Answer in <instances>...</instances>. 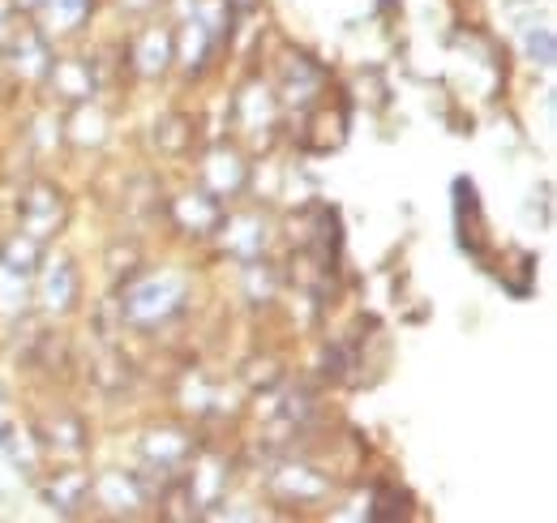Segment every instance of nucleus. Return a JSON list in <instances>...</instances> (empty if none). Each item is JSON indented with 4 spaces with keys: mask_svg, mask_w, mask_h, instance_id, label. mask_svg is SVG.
<instances>
[{
    "mask_svg": "<svg viewBox=\"0 0 557 523\" xmlns=\"http://www.w3.org/2000/svg\"><path fill=\"white\" fill-rule=\"evenodd\" d=\"M176 309H181V283L176 279H150V283H141L138 292L125 296V314L134 323H159V318H168Z\"/></svg>",
    "mask_w": 557,
    "mask_h": 523,
    "instance_id": "obj_1",
    "label": "nucleus"
},
{
    "mask_svg": "<svg viewBox=\"0 0 557 523\" xmlns=\"http://www.w3.org/2000/svg\"><path fill=\"white\" fill-rule=\"evenodd\" d=\"M82 494H86V476H65L61 485H52V498L65 502V507H73Z\"/></svg>",
    "mask_w": 557,
    "mask_h": 523,
    "instance_id": "obj_13",
    "label": "nucleus"
},
{
    "mask_svg": "<svg viewBox=\"0 0 557 523\" xmlns=\"http://www.w3.org/2000/svg\"><path fill=\"white\" fill-rule=\"evenodd\" d=\"M168 61H172V39L159 35V31H150L138 48V65L146 73H159V69H168Z\"/></svg>",
    "mask_w": 557,
    "mask_h": 523,
    "instance_id": "obj_8",
    "label": "nucleus"
},
{
    "mask_svg": "<svg viewBox=\"0 0 557 523\" xmlns=\"http://www.w3.org/2000/svg\"><path fill=\"white\" fill-rule=\"evenodd\" d=\"M65 215V202H61V190L52 185H30L22 194V223L30 236H48Z\"/></svg>",
    "mask_w": 557,
    "mask_h": 523,
    "instance_id": "obj_2",
    "label": "nucleus"
},
{
    "mask_svg": "<svg viewBox=\"0 0 557 523\" xmlns=\"http://www.w3.org/2000/svg\"><path fill=\"white\" fill-rule=\"evenodd\" d=\"M287 489H292V494H305V498H318L326 485H322V481H313L305 467H287Z\"/></svg>",
    "mask_w": 557,
    "mask_h": 523,
    "instance_id": "obj_12",
    "label": "nucleus"
},
{
    "mask_svg": "<svg viewBox=\"0 0 557 523\" xmlns=\"http://www.w3.org/2000/svg\"><path fill=\"white\" fill-rule=\"evenodd\" d=\"M185 137H194V130H189V121H185V117H168V121L159 125V133H154V142H159L163 150H172V155H181V150H185Z\"/></svg>",
    "mask_w": 557,
    "mask_h": 523,
    "instance_id": "obj_10",
    "label": "nucleus"
},
{
    "mask_svg": "<svg viewBox=\"0 0 557 523\" xmlns=\"http://www.w3.org/2000/svg\"><path fill=\"white\" fill-rule=\"evenodd\" d=\"M48 73L57 82V95L70 104H82L95 95V65L90 61H61V65H48Z\"/></svg>",
    "mask_w": 557,
    "mask_h": 523,
    "instance_id": "obj_3",
    "label": "nucleus"
},
{
    "mask_svg": "<svg viewBox=\"0 0 557 523\" xmlns=\"http://www.w3.org/2000/svg\"><path fill=\"white\" fill-rule=\"evenodd\" d=\"M176 219L185 228H194V232H214L223 223V210L210 194H185L176 197Z\"/></svg>",
    "mask_w": 557,
    "mask_h": 523,
    "instance_id": "obj_4",
    "label": "nucleus"
},
{
    "mask_svg": "<svg viewBox=\"0 0 557 523\" xmlns=\"http://www.w3.org/2000/svg\"><path fill=\"white\" fill-rule=\"evenodd\" d=\"M207 177H210V185H214L219 194H236V190L245 185V163H240V159H236L232 150H227V155L219 150V155L210 159Z\"/></svg>",
    "mask_w": 557,
    "mask_h": 523,
    "instance_id": "obj_6",
    "label": "nucleus"
},
{
    "mask_svg": "<svg viewBox=\"0 0 557 523\" xmlns=\"http://www.w3.org/2000/svg\"><path fill=\"white\" fill-rule=\"evenodd\" d=\"M44 262V250H39V236H13V241H4L0 245V266L9 270V275H35V266Z\"/></svg>",
    "mask_w": 557,
    "mask_h": 523,
    "instance_id": "obj_5",
    "label": "nucleus"
},
{
    "mask_svg": "<svg viewBox=\"0 0 557 523\" xmlns=\"http://www.w3.org/2000/svg\"><path fill=\"white\" fill-rule=\"evenodd\" d=\"M159 442H150L146 451H150V459H159V463H168V459H181L189 455V442L181 438V434H154Z\"/></svg>",
    "mask_w": 557,
    "mask_h": 523,
    "instance_id": "obj_11",
    "label": "nucleus"
},
{
    "mask_svg": "<svg viewBox=\"0 0 557 523\" xmlns=\"http://www.w3.org/2000/svg\"><path fill=\"white\" fill-rule=\"evenodd\" d=\"M73 296H77L73 266H70V262H57V270L48 275V305H52V309H70Z\"/></svg>",
    "mask_w": 557,
    "mask_h": 523,
    "instance_id": "obj_7",
    "label": "nucleus"
},
{
    "mask_svg": "<svg viewBox=\"0 0 557 523\" xmlns=\"http://www.w3.org/2000/svg\"><path fill=\"white\" fill-rule=\"evenodd\" d=\"M95 9V0H48V17L57 22V31L82 26V17Z\"/></svg>",
    "mask_w": 557,
    "mask_h": 523,
    "instance_id": "obj_9",
    "label": "nucleus"
},
{
    "mask_svg": "<svg viewBox=\"0 0 557 523\" xmlns=\"http://www.w3.org/2000/svg\"><path fill=\"white\" fill-rule=\"evenodd\" d=\"M121 4H129V9H150L154 0H121Z\"/></svg>",
    "mask_w": 557,
    "mask_h": 523,
    "instance_id": "obj_15",
    "label": "nucleus"
},
{
    "mask_svg": "<svg viewBox=\"0 0 557 523\" xmlns=\"http://www.w3.org/2000/svg\"><path fill=\"white\" fill-rule=\"evenodd\" d=\"M528 52L541 57V65H554V35H549V31H541V39L528 35Z\"/></svg>",
    "mask_w": 557,
    "mask_h": 523,
    "instance_id": "obj_14",
    "label": "nucleus"
}]
</instances>
